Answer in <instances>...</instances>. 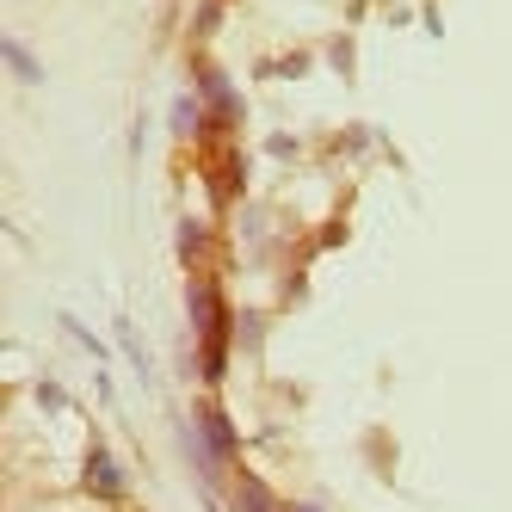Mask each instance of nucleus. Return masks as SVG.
Listing matches in <instances>:
<instances>
[{"mask_svg":"<svg viewBox=\"0 0 512 512\" xmlns=\"http://www.w3.org/2000/svg\"><path fill=\"white\" fill-rule=\"evenodd\" d=\"M7 62L19 68V75H31V81H38V68H31V62H25V50H19V44H7Z\"/></svg>","mask_w":512,"mask_h":512,"instance_id":"f257e3e1","label":"nucleus"}]
</instances>
